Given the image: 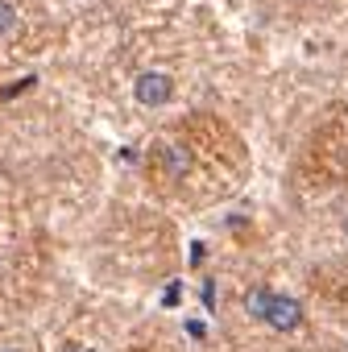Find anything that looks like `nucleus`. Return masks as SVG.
<instances>
[{
    "label": "nucleus",
    "mask_w": 348,
    "mask_h": 352,
    "mask_svg": "<svg viewBox=\"0 0 348 352\" xmlns=\"http://www.w3.org/2000/svg\"><path fill=\"white\" fill-rule=\"evenodd\" d=\"M187 331H191V336H195V340H204V331H208V327H204V323H199V319H187Z\"/></svg>",
    "instance_id": "nucleus-5"
},
{
    "label": "nucleus",
    "mask_w": 348,
    "mask_h": 352,
    "mask_svg": "<svg viewBox=\"0 0 348 352\" xmlns=\"http://www.w3.org/2000/svg\"><path fill=\"white\" fill-rule=\"evenodd\" d=\"M79 5H87V0H79Z\"/></svg>",
    "instance_id": "nucleus-8"
},
{
    "label": "nucleus",
    "mask_w": 348,
    "mask_h": 352,
    "mask_svg": "<svg viewBox=\"0 0 348 352\" xmlns=\"http://www.w3.org/2000/svg\"><path fill=\"white\" fill-rule=\"evenodd\" d=\"M17 25H21V13L9 5V0H0V38H9V34H17Z\"/></svg>",
    "instance_id": "nucleus-4"
},
{
    "label": "nucleus",
    "mask_w": 348,
    "mask_h": 352,
    "mask_svg": "<svg viewBox=\"0 0 348 352\" xmlns=\"http://www.w3.org/2000/svg\"><path fill=\"white\" fill-rule=\"evenodd\" d=\"M344 236H348V216H344Z\"/></svg>",
    "instance_id": "nucleus-6"
},
{
    "label": "nucleus",
    "mask_w": 348,
    "mask_h": 352,
    "mask_svg": "<svg viewBox=\"0 0 348 352\" xmlns=\"http://www.w3.org/2000/svg\"><path fill=\"white\" fill-rule=\"evenodd\" d=\"M245 307H249L253 319H261L274 331H294L303 323V307L294 298H286V294H274V290H249Z\"/></svg>",
    "instance_id": "nucleus-1"
},
{
    "label": "nucleus",
    "mask_w": 348,
    "mask_h": 352,
    "mask_svg": "<svg viewBox=\"0 0 348 352\" xmlns=\"http://www.w3.org/2000/svg\"><path fill=\"white\" fill-rule=\"evenodd\" d=\"M162 166H166L170 179H183V174L191 170V153L183 145H162Z\"/></svg>",
    "instance_id": "nucleus-3"
},
{
    "label": "nucleus",
    "mask_w": 348,
    "mask_h": 352,
    "mask_svg": "<svg viewBox=\"0 0 348 352\" xmlns=\"http://www.w3.org/2000/svg\"><path fill=\"white\" fill-rule=\"evenodd\" d=\"M0 352H17V348H0Z\"/></svg>",
    "instance_id": "nucleus-7"
},
{
    "label": "nucleus",
    "mask_w": 348,
    "mask_h": 352,
    "mask_svg": "<svg viewBox=\"0 0 348 352\" xmlns=\"http://www.w3.org/2000/svg\"><path fill=\"white\" fill-rule=\"evenodd\" d=\"M133 100H137L141 108H162V104L174 100V79H170L166 71H141V75L133 79Z\"/></svg>",
    "instance_id": "nucleus-2"
}]
</instances>
